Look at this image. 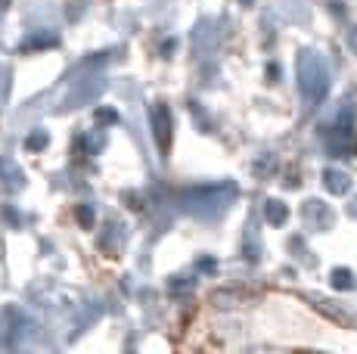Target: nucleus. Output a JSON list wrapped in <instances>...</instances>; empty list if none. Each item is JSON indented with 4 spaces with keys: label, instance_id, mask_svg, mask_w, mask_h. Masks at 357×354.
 <instances>
[{
    "label": "nucleus",
    "instance_id": "obj_1",
    "mask_svg": "<svg viewBox=\"0 0 357 354\" xmlns=\"http://www.w3.org/2000/svg\"><path fill=\"white\" fill-rule=\"evenodd\" d=\"M335 286H351V274L339 270V274H335Z\"/></svg>",
    "mask_w": 357,
    "mask_h": 354
}]
</instances>
